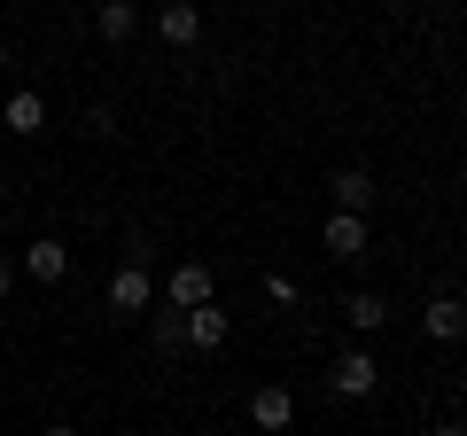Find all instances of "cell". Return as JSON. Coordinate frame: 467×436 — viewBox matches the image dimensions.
I'll use <instances>...</instances> for the list:
<instances>
[{
	"mask_svg": "<svg viewBox=\"0 0 467 436\" xmlns=\"http://www.w3.org/2000/svg\"><path fill=\"white\" fill-rule=\"evenodd\" d=\"M211 265H202V257H180V265H171V281H164V304L171 312H202V304H211Z\"/></svg>",
	"mask_w": 467,
	"mask_h": 436,
	"instance_id": "1",
	"label": "cell"
},
{
	"mask_svg": "<svg viewBox=\"0 0 467 436\" xmlns=\"http://www.w3.org/2000/svg\"><path fill=\"white\" fill-rule=\"evenodd\" d=\"M109 304H117V312H149V304H156V281H149V257H125V265L109 273Z\"/></svg>",
	"mask_w": 467,
	"mask_h": 436,
	"instance_id": "2",
	"label": "cell"
},
{
	"mask_svg": "<svg viewBox=\"0 0 467 436\" xmlns=\"http://www.w3.org/2000/svg\"><path fill=\"white\" fill-rule=\"evenodd\" d=\"M327 382H335V398H374L382 367H374V351H343V358L327 367Z\"/></svg>",
	"mask_w": 467,
	"mask_h": 436,
	"instance_id": "3",
	"label": "cell"
},
{
	"mask_svg": "<svg viewBox=\"0 0 467 436\" xmlns=\"http://www.w3.org/2000/svg\"><path fill=\"white\" fill-rule=\"evenodd\" d=\"M250 420H257L265 436H288V420H296V398H288L281 382H257V389H250Z\"/></svg>",
	"mask_w": 467,
	"mask_h": 436,
	"instance_id": "4",
	"label": "cell"
},
{
	"mask_svg": "<svg viewBox=\"0 0 467 436\" xmlns=\"http://www.w3.org/2000/svg\"><path fill=\"white\" fill-rule=\"evenodd\" d=\"M327 195H335V211H350V218H367L374 211V195H382V187H374V171H358V164H343L327 180Z\"/></svg>",
	"mask_w": 467,
	"mask_h": 436,
	"instance_id": "5",
	"label": "cell"
},
{
	"mask_svg": "<svg viewBox=\"0 0 467 436\" xmlns=\"http://www.w3.org/2000/svg\"><path fill=\"white\" fill-rule=\"evenodd\" d=\"M180 319H187V351H202V358H211V351H226V336H234V319L218 312V296L202 304V312H180Z\"/></svg>",
	"mask_w": 467,
	"mask_h": 436,
	"instance_id": "6",
	"label": "cell"
},
{
	"mask_svg": "<svg viewBox=\"0 0 467 436\" xmlns=\"http://www.w3.org/2000/svg\"><path fill=\"white\" fill-rule=\"evenodd\" d=\"M420 336H429V343H460L467 336V304L460 296H429V304H420Z\"/></svg>",
	"mask_w": 467,
	"mask_h": 436,
	"instance_id": "7",
	"label": "cell"
},
{
	"mask_svg": "<svg viewBox=\"0 0 467 436\" xmlns=\"http://www.w3.org/2000/svg\"><path fill=\"white\" fill-rule=\"evenodd\" d=\"M0 125H8V133H16V140L47 133V101H39L32 86H16V94H8V109H0Z\"/></svg>",
	"mask_w": 467,
	"mask_h": 436,
	"instance_id": "8",
	"label": "cell"
},
{
	"mask_svg": "<svg viewBox=\"0 0 467 436\" xmlns=\"http://www.w3.org/2000/svg\"><path fill=\"white\" fill-rule=\"evenodd\" d=\"M24 273H32V281H63V273H70V250H63V242H55V234H39V242H24Z\"/></svg>",
	"mask_w": 467,
	"mask_h": 436,
	"instance_id": "9",
	"label": "cell"
},
{
	"mask_svg": "<svg viewBox=\"0 0 467 436\" xmlns=\"http://www.w3.org/2000/svg\"><path fill=\"white\" fill-rule=\"evenodd\" d=\"M319 242H327V257H358V250H367V218H350V211H327Z\"/></svg>",
	"mask_w": 467,
	"mask_h": 436,
	"instance_id": "10",
	"label": "cell"
},
{
	"mask_svg": "<svg viewBox=\"0 0 467 436\" xmlns=\"http://www.w3.org/2000/svg\"><path fill=\"white\" fill-rule=\"evenodd\" d=\"M156 39H171V47H195V39H202V8H187V0L156 8Z\"/></svg>",
	"mask_w": 467,
	"mask_h": 436,
	"instance_id": "11",
	"label": "cell"
},
{
	"mask_svg": "<svg viewBox=\"0 0 467 436\" xmlns=\"http://www.w3.org/2000/svg\"><path fill=\"white\" fill-rule=\"evenodd\" d=\"M343 319L358 327V336H382V327H389V296H374V288H358V296H343Z\"/></svg>",
	"mask_w": 467,
	"mask_h": 436,
	"instance_id": "12",
	"label": "cell"
},
{
	"mask_svg": "<svg viewBox=\"0 0 467 436\" xmlns=\"http://www.w3.org/2000/svg\"><path fill=\"white\" fill-rule=\"evenodd\" d=\"M94 32L101 39H133L140 32V8H133V0H101V8H94Z\"/></svg>",
	"mask_w": 467,
	"mask_h": 436,
	"instance_id": "13",
	"label": "cell"
},
{
	"mask_svg": "<svg viewBox=\"0 0 467 436\" xmlns=\"http://www.w3.org/2000/svg\"><path fill=\"white\" fill-rule=\"evenodd\" d=\"M149 336H156V351H180V343H187V319H180V312H156Z\"/></svg>",
	"mask_w": 467,
	"mask_h": 436,
	"instance_id": "14",
	"label": "cell"
},
{
	"mask_svg": "<svg viewBox=\"0 0 467 436\" xmlns=\"http://www.w3.org/2000/svg\"><path fill=\"white\" fill-rule=\"evenodd\" d=\"M429 436H467V420H436V429Z\"/></svg>",
	"mask_w": 467,
	"mask_h": 436,
	"instance_id": "15",
	"label": "cell"
},
{
	"mask_svg": "<svg viewBox=\"0 0 467 436\" xmlns=\"http://www.w3.org/2000/svg\"><path fill=\"white\" fill-rule=\"evenodd\" d=\"M8 288H16V265H8V257H0V296H8Z\"/></svg>",
	"mask_w": 467,
	"mask_h": 436,
	"instance_id": "16",
	"label": "cell"
},
{
	"mask_svg": "<svg viewBox=\"0 0 467 436\" xmlns=\"http://www.w3.org/2000/svg\"><path fill=\"white\" fill-rule=\"evenodd\" d=\"M39 436H78V429H70V420H47V429H39Z\"/></svg>",
	"mask_w": 467,
	"mask_h": 436,
	"instance_id": "17",
	"label": "cell"
},
{
	"mask_svg": "<svg viewBox=\"0 0 467 436\" xmlns=\"http://www.w3.org/2000/svg\"><path fill=\"white\" fill-rule=\"evenodd\" d=\"M0 70H8V47H0Z\"/></svg>",
	"mask_w": 467,
	"mask_h": 436,
	"instance_id": "18",
	"label": "cell"
}]
</instances>
